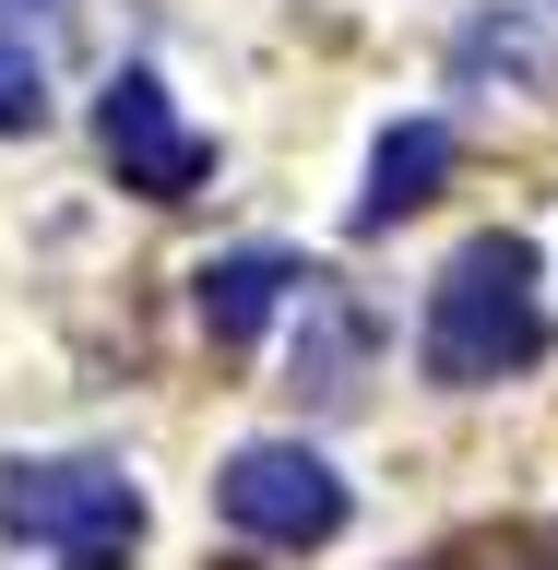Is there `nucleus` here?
Here are the masks:
<instances>
[{
	"mask_svg": "<svg viewBox=\"0 0 558 570\" xmlns=\"http://www.w3.org/2000/svg\"><path fill=\"white\" fill-rule=\"evenodd\" d=\"M0 12H36V24H60V0H0Z\"/></svg>",
	"mask_w": 558,
	"mask_h": 570,
	"instance_id": "8",
	"label": "nucleus"
},
{
	"mask_svg": "<svg viewBox=\"0 0 558 570\" xmlns=\"http://www.w3.org/2000/svg\"><path fill=\"white\" fill-rule=\"evenodd\" d=\"M0 131H48V71L25 48H0Z\"/></svg>",
	"mask_w": 558,
	"mask_h": 570,
	"instance_id": "7",
	"label": "nucleus"
},
{
	"mask_svg": "<svg viewBox=\"0 0 558 570\" xmlns=\"http://www.w3.org/2000/svg\"><path fill=\"white\" fill-rule=\"evenodd\" d=\"M214 499H226V523L262 534V547H333V534H345V475H333L310 440H249V452L214 475Z\"/></svg>",
	"mask_w": 558,
	"mask_h": 570,
	"instance_id": "3",
	"label": "nucleus"
},
{
	"mask_svg": "<svg viewBox=\"0 0 558 570\" xmlns=\"http://www.w3.org/2000/svg\"><path fill=\"white\" fill-rule=\"evenodd\" d=\"M547 356V297H535V249L523 238H476L440 262L428 285V381L452 392H488V381H523Z\"/></svg>",
	"mask_w": 558,
	"mask_h": 570,
	"instance_id": "1",
	"label": "nucleus"
},
{
	"mask_svg": "<svg viewBox=\"0 0 558 570\" xmlns=\"http://www.w3.org/2000/svg\"><path fill=\"white\" fill-rule=\"evenodd\" d=\"M285 285H310L285 249H226V262L203 274V333H214V345H249V333L285 309Z\"/></svg>",
	"mask_w": 558,
	"mask_h": 570,
	"instance_id": "6",
	"label": "nucleus"
},
{
	"mask_svg": "<svg viewBox=\"0 0 558 570\" xmlns=\"http://www.w3.org/2000/svg\"><path fill=\"white\" fill-rule=\"evenodd\" d=\"M547 12H558V0H547Z\"/></svg>",
	"mask_w": 558,
	"mask_h": 570,
	"instance_id": "9",
	"label": "nucleus"
},
{
	"mask_svg": "<svg viewBox=\"0 0 558 570\" xmlns=\"http://www.w3.org/2000/svg\"><path fill=\"white\" fill-rule=\"evenodd\" d=\"M440 178H452V131H440V119H404V131H381V155H369V190H356V238L404 226V214L440 190Z\"/></svg>",
	"mask_w": 558,
	"mask_h": 570,
	"instance_id": "5",
	"label": "nucleus"
},
{
	"mask_svg": "<svg viewBox=\"0 0 558 570\" xmlns=\"http://www.w3.org/2000/svg\"><path fill=\"white\" fill-rule=\"evenodd\" d=\"M0 534L48 570H119L143 547V488L119 463H12L0 475Z\"/></svg>",
	"mask_w": 558,
	"mask_h": 570,
	"instance_id": "2",
	"label": "nucleus"
},
{
	"mask_svg": "<svg viewBox=\"0 0 558 570\" xmlns=\"http://www.w3.org/2000/svg\"><path fill=\"white\" fill-rule=\"evenodd\" d=\"M96 142H107V167H119V190H143V203H190L214 178V142L203 131H178V107L155 71H119L96 107Z\"/></svg>",
	"mask_w": 558,
	"mask_h": 570,
	"instance_id": "4",
	"label": "nucleus"
}]
</instances>
